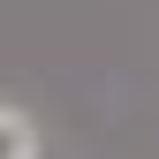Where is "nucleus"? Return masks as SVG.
I'll return each mask as SVG.
<instances>
[{
    "label": "nucleus",
    "instance_id": "nucleus-1",
    "mask_svg": "<svg viewBox=\"0 0 159 159\" xmlns=\"http://www.w3.org/2000/svg\"><path fill=\"white\" fill-rule=\"evenodd\" d=\"M0 159H38V121L23 106H0Z\"/></svg>",
    "mask_w": 159,
    "mask_h": 159
}]
</instances>
